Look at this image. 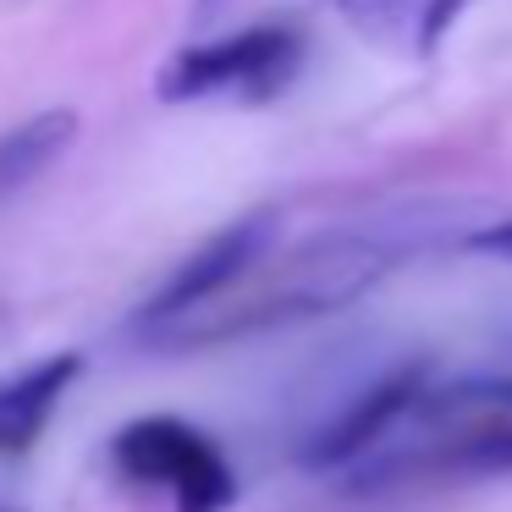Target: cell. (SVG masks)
I'll return each mask as SVG.
<instances>
[{"label":"cell","mask_w":512,"mask_h":512,"mask_svg":"<svg viewBox=\"0 0 512 512\" xmlns=\"http://www.w3.org/2000/svg\"><path fill=\"white\" fill-rule=\"evenodd\" d=\"M441 237L457 232V210H435V204H397V210H375L353 226H331L320 237H303L298 248H270L221 303L204 314L182 320L177 331L155 336L160 347H210L232 342L248 331H270V325H303L325 320V314L358 303L380 276L402 265V259L424 254Z\"/></svg>","instance_id":"1"},{"label":"cell","mask_w":512,"mask_h":512,"mask_svg":"<svg viewBox=\"0 0 512 512\" xmlns=\"http://www.w3.org/2000/svg\"><path fill=\"white\" fill-rule=\"evenodd\" d=\"M303 67V34L287 23H259L243 34L188 45L160 67L155 94L166 105H204V100H232V105H265L298 78Z\"/></svg>","instance_id":"2"},{"label":"cell","mask_w":512,"mask_h":512,"mask_svg":"<svg viewBox=\"0 0 512 512\" xmlns=\"http://www.w3.org/2000/svg\"><path fill=\"white\" fill-rule=\"evenodd\" d=\"M111 463L144 490H166L177 512H226L237 501V474L226 452L177 413H144L122 424L111 441Z\"/></svg>","instance_id":"3"},{"label":"cell","mask_w":512,"mask_h":512,"mask_svg":"<svg viewBox=\"0 0 512 512\" xmlns=\"http://www.w3.org/2000/svg\"><path fill=\"white\" fill-rule=\"evenodd\" d=\"M276 226H281L276 210H254V215H243V221L221 226L215 237H204V243L149 292V303L138 309V331L155 342V336L177 331L182 320L204 314L210 303H221L226 292L276 248Z\"/></svg>","instance_id":"4"},{"label":"cell","mask_w":512,"mask_h":512,"mask_svg":"<svg viewBox=\"0 0 512 512\" xmlns=\"http://www.w3.org/2000/svg\"><path fill=\"white\" fill-rule=\"evenodd\" d=\"M430 397V375L419 364H397L386 369L380 380H369L347 408H336L331 419L314 430L303 463L309 468H342V463H364V457L380 452L397 424H408V413Z\"/></svg>","instance_id":"5"},{"label":"cell","mask_w":512,"mask_h":512,"mask_svg":"<svg viewBox=\"0 0 512 512\" xmlns=\"http://www.w3.org/2000/svg\"><path fill=\"white\" fill-rule=\"evenodd\" d=\"M78 375H83V358L56 353V358H39V364H28V369L0 380V457L34 452Z\"/></svg>","instance_id":"6"},{"label":"cell","mask_w":512,"mask_h":512,"mask_svg":"<svg viewBox=\"0 0 512 512\" xmlns=\"http://www.w3.org/2000/svg\"><path fill=\"white\" fill-rule=\"evenodd\" d=\"M336 6L369 34L391 39L413 56H435L474 0H336Z\"/></svg>","instance_id":"7"},{"label":"cell","mask_w":512,"mask_h":512,"mask_svg":"<svg viewBox=\"0 0 512 512\" xmlns=\"http://www.w3.org/2000/svg\"><path fill=\"white\" fill-rule=\"evenodd\" d=\"M72 138H78V116L61 111V105L6 127V133H0V204H12L23 188H34V182L72 149Z\"/></svg>","instance_id":"8"},{"label":"cell","mask_w":512,"mask_h":512,"mask_svg":"<svg viewBox=\"0 0 512 512\" xmlns=\"http://www.w3.org/2000/svg\"><path fill=\"white\" fill-rule=\"evenodd\" d=\"M463 248H468V254H490V259H507V265H512V221H490V226H474Z\"/></svg>","instance_id":"9"},{"label":"cell","mask_w":512,"mask_h":512,"mask_svg":"<svg viewBox=\"0 0 512 512\" xmlns=\"http://www.w3.org/2000/svg\"><path fill=\"white\" fill-rule=\"evenodd\" d=\"M474 386H479V391H490L496 402H507V408H512V358H507V369H490V375H474Z\"/></svg>","instance_id":"10"},{"label":"cell","mask_w":512,"mask_h":512,"mask_svg":"<svg viewBox=\"0 0 512 512\" xmlns=\"http://www.w3.org/2000/svg\"><path fill=\"white\" fill-rule=\"evenodd\" d=\"M0 512H17V507H6V501H0Z\"/></svg>","instance_id":"11"}]
</instances>
